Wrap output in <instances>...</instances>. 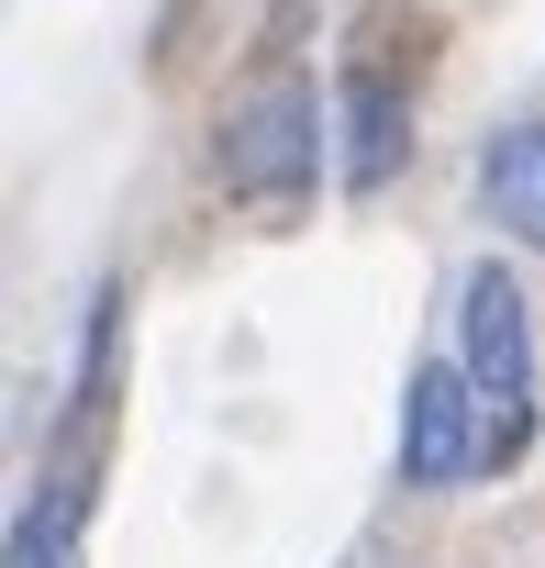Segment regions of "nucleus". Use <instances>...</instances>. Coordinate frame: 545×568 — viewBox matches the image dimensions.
Wrapping results in <instances>:
<instances>
[{"label":"nucleus","instance_id":"nucleus-4","mask_svg":"<svg viewBox=\"0 0 545 568\" xmlns=\"http://www.w3.org/2000/svg\"><path fill=\"white\" fill-rule=\"evenodd\" d=\"M335 123H346V156H335V179L368 201V190H390L401 179V156H412V112H401V90L379 79V68H346V90H335Z\"/></svg>","mask_w":545,"mask_h":568},{"label":"nucleus","instance_id":"nucleus-2","mask_svg":"<svg viewBox=\"0 0 545 568\" xmlns=\"http://www.w3.org/2000/svg\"><path fill=\"white\" fill-rule=\"evenodd\" d=\"M323 168V112H312V79H267L223 112V190L234 201H301Z\"/></svg>","mask_w":545,"mask_h":568},{"label":"nucleus","instance_id":"nucleus-1","mask_svg":"<svg viewBox=\"0 0 545 568\" xmlns=\"http://www.w3.org/2000/svg\"><path fill=\"white\" fill-rule=\"evenodd\" d=\"M456 368L490 413V468L523 457L534 435V324H523V278L512 267H467V291H456Z\"/></svg>","mask_w":545,"mask_h":568},{"label":"nucleus","instance_id":"nucleus-3","mask_svg":"<svg viewBox=\"0 0 545 568\" xmlns=\"http://www.w3.org/2000/svg\"><path fill=\"white\" fill-rule=\"evenodd\" d=\"M490 468V413L467 390V368L423 357L412 390H401V490H456Z\"/></svg>","mask_w":545,"mask_h":568},{"label":"nucleus","instance_id":"nucleus-5","mask_svg":"<svg viewBox=\"0 0 545 568\" xmlns=\"http://www.w3.org/2000/svg\"><path fill=\"white\" fill-rule=\"evenodd\" d=\"M479 201H490V223L512 245H545V112L534 123H501L479 145Z\"/></svg>","mask_w":545,"mask_h":568}]
</instances>
